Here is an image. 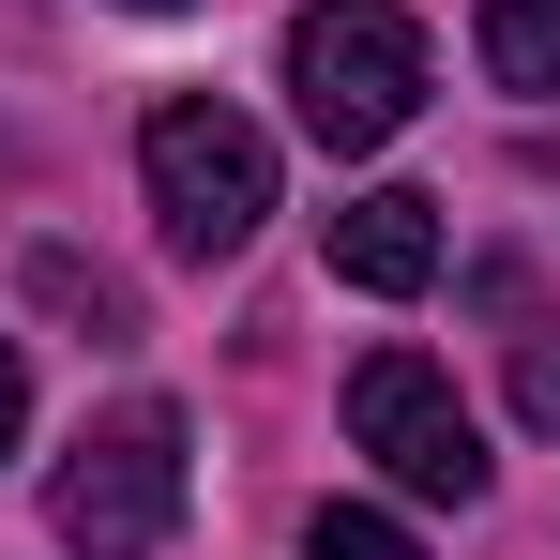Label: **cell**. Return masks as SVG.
Returning a JSON list of instances; mask_svg holds the SVG:
<instances>
[{
	"label": "cell",
	"mask_w": 560,
	"mask_h": 560,
	"mask_svg": "<svg viewBox=\"0 0 560 560\" xmlns=\"http://www.w3.org/2000/svg\"><path fill=\"white\" fill-rule=\"evenodd\" d=\"M515 409L560 440V334H515Z\"/></svg>",
	"instance_id": "9"
},
{
	"label": "cell",
	"mask_w": 560,
	"mask_h": 560,
	"mask_svg": "<svg viewBox=\"0 0 560 560\" xmlns=\"http://www.w3.org/2000/svg\"><path fill=\"white\" fill-rule=\"evenodd\" d=\"M31 288H46L61 318H92V334H137V303H121V273H92V258H31Z\"/></svg>",
	"instance_id": "8"
},
{
	"label": "cell",
	"mask_w": 560,
	"mask_h": 560,
	"mask_svg": "<svg viewBox=\"0 0 560 560\" xmlns=\"http://www.w3.org/2000/svg\"><path fill=\"white\" fill-rule=\"evenodd\" d=\"M137 183H152L167 258H243L258 212H273V137H258L243 106H212V92H167L137 121Z\"/></svg>",
	"instance_id": "2"
},
{
	"label": "cell",
	"mask_w": 560,
	"mask_h": 560,
	"mask_svg": "<svg viewBox=\"0 0 560 560\" xmlns=\"http://www.w3.org/2000/svg\"><path fill=\"white\" fill-rule=\"evenodd\" d=\"M334 273L364 288V303H409V288L440 273V197H409V183H378L334 212Z\"/></svg>",
	"instance_id": "5"
},
{
	"label": "cell",
	"mask_w": 560,
	"mask_h": 560,
	"mask_svg": "<svg viewBox=\"0 0 560 560\" xmlns=\"http://www.w3.org/2000/svg\"><path fill=\"white\" fill-rule=\"evenodd\" d=\"M485 77L500 92H560V0H485Z\"/></svg>",
	"instance_id": "6"
},
{
	"label": "cell",
	"mask_w": 560,
	"mask_h": 560,
	"mask_svg": "<svg viewBox=\"0 0 560 560\" xmlns=\"http://www.w3.org/2000/svg\"><path fill=\"white\" fill-rule=\"evenodd\" d=\"M288 106L318 152H394L424 106V15L409 0H303L288 15Z\"/></svg>",
	"instance_id": "1"
},
{
	"label": "cell",
	"mask_w": 560,
	"mask_h": 560,
	"mask_svg": "<svg viewBox=\"0 0 560 560\" xmlns=\"http://www.w3.org/2000/svg\"><path fill=\"white\" fill-rule=\"evenodd\" d=\"M121 15H183V0H121Z\"/></svg>",
	"instance_id": "11"
},
{
	"label": "cell",
	"mask_w": 560,
	"mask_h": 560,
	"mask_svg": "<svg viewBox=\"0 0 560 560\" xmlns=\"http://www.w3.org/2000/svg\"><path fill=\"white\" fill-rule=\"evenodd\" d=\"M303 560H424L378 500H318V530H303Z\"/></svg>",
	"instance_id": "7"
},
{
	"label": "cell",
	"mask_w": 560,
	"mask_h": 560,
	"mask_svg": "<svg viewBox=\"0 0 560 560\" xmlns=\"http://www.w3.org/2000/svg\"><path fill=\"white\" fill-rule=\"evenodd\" d=\"M31 440V364H15V334H0V455Z\"/></svg>",
	"instance_id": "10"
},
{
	"label": "cell",
	"mask_w": 560,
	"mask_h": 560,
	"mask_svg": "<svg viewBox=\"0 0 560 560\" xmlns=\"http://www.w3.org/2000/svg\"><path fill=\"white\" fill-rule=\"evenodd\" d=\"M349 440H364L409 500H455V515L485 500V424H469V394L424 364V349H364V364H349Z\"/></svg>",
	"instance_id": "4"
},
{
	"label": "cell",
	"mask_w": 560,
	"mask_h": 560,
	"mask_svg": "<svg viewBox=\"0 0 560 560\" xmlns=\"http://www.w3.org/2000/svg\"><path fill=\"white\" fill-rule=\"evenodd\" d=\"M46 530H61V560H152L183 530V409L167 394L106 409L92 440L61 455V485H46Z\"/></svg>",
	"instance_id": "3"
}]
</instances>
